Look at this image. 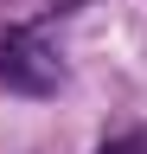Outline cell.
<instances>
[{"mask_svg":"<svg viewBox=\"0 0 147 154\" xmlns=\"http://www.w3.org/2000/svg\"><path fill=\"white\" fill-rule=\"evenodd\" d=\"M0 84L7 90H51L58 84V58L32 32H7L0 38Z\"/></svg>","mask_w":147,"mask_h":154,"instance_id":"6da1fadb","label":"cell"},{"mask_svg":"<svg viewBox=\"0 0 147 154\" xmlns=\"http://www.w3.org/2000/svg\"><path fill=\"white\" fill-rule=\"evenodd\" d=\"M102 154H147V128H128V135H109Z\"/></svg>","mask_w":147,"mask_h":154,"instance_id":"7a4b0ae2","label":"cell"}]
</instances>
